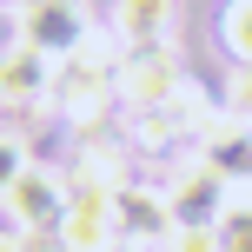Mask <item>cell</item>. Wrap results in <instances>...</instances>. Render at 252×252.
Wrapping results in <instances>:
<instances>
[{"label": "cell", "instance_id": "cell-1", "mask_svg": "<svg viewBox=\"0 0 252 252\" xmlns=\"http://www.w3.org/2000/svg\"><path fill=\"white\" fill-rule=\"evenodd\" d=\"M120 100L113 87V66L93 60V53H73V60L53 66V93H47V113L66 120L73 133H93V126H106V106Z\"/></svg>", "mask_w": 252, "mask_h": 252}, {"label": "cell", "instance_id": "cell-2", "mask_svg": "<svg viewBox=\"0 0 252 252\" xmlns=\"http://www.w3.org/2000/svg\"><path fill=\"white\" fill-rule=\"evenodd\" d=\"M159 192H166V213H173V226H219L232 206V179L213 173L206 159H173L159 173Z\"/></svg>", "mask_w": 252, "mask_h": 252}, {"label": "cell", "instance_id": "cell-3", "mask_svg": "<svg viewBox=\"0 0 252 252\" xmlns=\"http://www.w3.org/2000/svg\"><path fill=\"white\" fill-rule=\"evenodd\" d=\"M0 206H7V226L20 232H60L66 206H73V173L66 166H27Z\"/></svg>", "mask_w": 252, "mask_h": 252}, {"label": "cell", "instance_id": "cell-4", "mask_svg": "<svg viewBox=\"0 0 252 252\" xmlns=\"http://www.w3.org/2000/svg\"><path fill=\"white\" fill-rule=\"evenodd\" d=\"M13 20H20V33H13V40L40 47L47 60H73V53L87 47V33H93L87 0H27Z\"/></svg>", "mask_w": 252, "mask_h": 252}, {"label": "cell", "instance_id": "cell-5", "mask_svg": "<svg viewBox=\"0 0 252 252\" xmlns=\"http://www.w3.org/2000/svg\"><path fill=\"white\" fill-rule=\"evenodd\" d=\"M113 87H120V106H126V113H159V106L186 87V73H179L173 47H139V53L120 60Z\"/></svg>", "mask_w": 252, "mask_h": 252}, {"label": "cell", "instance_id": "cell-6", "mask_svg": "<svg viewBox=\"0 0 252 252\" xmlns=\"http://www.w3.org/2000/svg\"><path fill=\"white\" fill-rule=\"evenodd\" d=\"M73 186H106V192H120V186H133L139 179V146L120 133V126H93V133H80V153H73Z\"/></svg>", "mask_w": 252, "mask_h": 252}, {"label": "cell", "instance_id": "cell-7", "mask_svg": "<svg viewBox=\"0 0 252 252\" xmlns=\"http://www.w3.org/2000/svg\"><path fill=\"white\" fill-rule=\"evenodd\" d=\"M53 66H60V60H47V53L27 47V40L0 47V106H7V113H20V106H47Z\"/></svg>", "mask_w": 252, "mask_h": 252}, {"label": "cell", "instance_id": "cell-8", "mask_svg": "<svg viewBox=\"0 0 252 252\" xmlns=\"http://www.w3.org/2000/svg\"><path fill=\"white\" fill-rule=\"evenodd\" d=\"M120 239V213H113V192L106 186H73V206L60 219V246L66 252H100Z\"/></svg>", "mask_w": 252, "mask_h": 252}, {"label": "cell", "instance_id": "cell-9", "mask_svg": "<svg viewBox=\"0 0 252 252\" xmlns=\"http://www.w3.org/2000/svg\"><path fill=\"white\" fill-rule=\"evenodd\" d=\"M192 159H206L213 173H226L232 186H252V120H239V113H219V120L199 133Z\"/></svg>", "mask_w": 252, "mask_h": 252}, {"label": "cell", "instance_id": "cell-10", "mask_svg": "<svg viewBox=\"0 0 252 252\" xmlns=\"http://www.w3.org/2000/svg\"><path fill=\"white\" fill-rule=\"evenodd\" d=\"M113 213H120V239H133V246H159L166 232H173V213H166V192H159V179H133V186H120L113 192Z\"/></svg>", "mask_w": 252, "mask_h": 252}, {"label": "cell", "instance_id": "cell-11", "mask_svg": "<svg viewBox=\"0 0 252 252\" xmlns=\"http://www.w3.org/2000/svg\"><path fill=\"white\" fill-rule=\"evenodd\" d=\"M106 27L120 33L126 53L173 47V0H113V7H106Z\"/></svg>", "mask_w": 252, "mask_h": 252}, {"label": "cell", "instance_id": "cell-12", "mask_svg": "<svg viewBox=\"0 0 252 252\" xmlns=\"http://www.w3.org/2000/svg\"><path fill=\"white\" fill-rule=\"evenodd\" d=\"M219 47L232 53V66H252V0H226V13H219Z\"/></svg>", "mask_w": 252, "mask_h": 252}, {"label": "cell", "instance_id": "cell-13", "mask_svg": "<svg viewBox=\"0 0 252 252\" xmlns=\"http://www.w3.org/2000/svg\"><path fill=\"white\" fill-rule=\"evenodd\" d=\"M213 232H219V252H252V186H232V206Z\"/></svg>", "mask_w": 252, "mask_h": 252}, {"label": "cell", "instance_id": "cell-14", "mask_svg": "<svg viewBox=\"0 0 252 252\" xmlns=\"http://www.w3.org/2000/svg\"><path fill=\"white\" fill-rule=\"evenodd\" d=\"M27 166H33V153H27V139L13 133V126H0V199L13 192V179H20Z\"/></svg>", "mask_w": 252, "mask_h": 252}, {"label": "cell", "instance_id": "cell-15", "mask_svg": "<svg viewBox=\"0 0 252 252\" xmlns=\"http://www.w3.org/2000/svg\"><path fill=\"white\" fill-rule=\"evenodd\" d=\"M153 252H219V232L213 226H173Z\"/></svg>", "mask_w": 252, "mask_h": 252}, {"label": "cell", "instance_id": "cell-16", "mask_svg": "<svg viewBox=\"0 0 252 252\" xmlns=\"http://www.w3.org/2000/svg\"><path fill=\"white\" fill-rule=\"evenodd\" d=\"M100 252H153V246H133V239H113V246H100Z\"/></svg>", "mask_w": 252, "mask_h": 252}, {"label": "cell", "instance_id": "cell-17", "mask_svg": "<svg viewBox=\"0 0 252 252\" xmlns=\"http://www.w3.org/2000/svg\"><path fill=\"white\" fill-rule=\"evenodd\" d=\"M0 7H13V13H20V7H27V0H0Z\"/></svg>", "mask_w": 252, "mask_h": 252}]
</instances>
